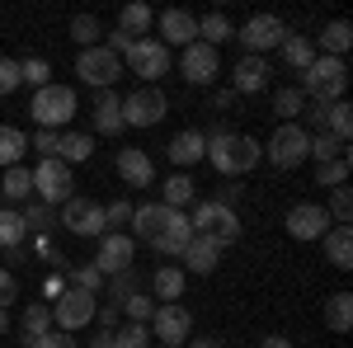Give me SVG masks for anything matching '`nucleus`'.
Here are the masks:
<instances>
[{"label": "nucleus", "instance_id": "f257e3e1", "mask_svg": "<svg viewBox=\"0 0 353 348\" xmlns=\"http://www.w3.org/2000/svg\"><path fill=\"white\" fill-rule=\"evenodd\" d=\"M203 161H212V170L226 174V179H241V174H250L254 165L264 161V146H259L254 136H245V132H212Z\"/></svg>", "mask_w": 353, "mask_h": 348}, {"label": "nucleus", "instance_id": "f03ea898", "mask_svg": "<svg viewBox=\"0 0 353 348\" xmlns=\"http://www.w3.org/2000/svg\"><path fill=\"white\" fill-rule=\"evenodd\" d=\"M301 94L311 99V104H334V99H344V90H349V66L339 61V57H321L301 71Z\"/></svg>", "mask_w": 353, "mask_h": 348}, {"label": "nucleus", "instance_id": "7ed1b4c3", "mask_svg": "<svg viewBox=\"0 0 353 348\" xmlns=\"http://www.w3.org/2000/svg\"><path fill=\"white\" fill-rule=\"evenodd\" d=\"M76 90L71 85H43V90H33V104H28V113H33V123L43 127V132H66V123L76 118Z\"/></svg>", "mask_w": 353, "mask_h": 348}, {"label": "nucleus", "instance_id": "20e7f679", "mask_svg": "<svg viewBox=\"0 0 353 348\" xmlns=\"http://www.w3.org/2000/svg\"><path fill=\"white\" fill-rule=\"evenodd\" d=\"M193 236H203V240H212L217 249H226V245L241 240V216H236V207H226V203H217V198H208V203H198L189 216Z\"/></svg>", "mask_w": 353, "mask_h": 348}, {"label": "nucleus", "instance_id": "39448f33", "mask_svg": "<svg viewBox=\"0 0 353 348\" xmlns=\"http://www.w3.org/2000/svg\"><path fill=\"white\" fill-rule=\"evenodd\" d=\"M306 151H311V132L301 127V123H278L273 127V136L264 141V161L273 165V170H297V165H306Z\"/></svg>", "mask_w": 353, "mask_h": 348}, {"label": "nucleus", "instance_id": "423d86ee", "mask_svg": "<svg viewBox=\"0 0 353 348\" xmlns=\"http://www.w3.org/2000/svg\"><path fill=\"white\" fill-rule=\"evenodd\" d=\"M94 311H99V296L76 292V287H61L57 301H52V329L76 334V329H85V325H94Z\"/></svg>", "mask_w": 353, "mask_h": 348}, {"label": "nucleus", "instance_id": "0eeeda50", "mask_svg": "<svg viewBox=\"0 0 353 348\" xmlns=\"http://www.w3.org/2000/svg\"><path fill=\"white\" fill-rule=\"evenodd\" d=\"M165 71H170V48H165L161 38H137L128 57H123V76H137V81H161Z\"/></svg>", "mask_w": 353, "mask_h": 348}, {"label": "nucleus", "instance_id": "6e6552de", "mask_svg": "<svg viewBox=\"0 0 353 348\" xmlns=\"http://www.w3.org/2000/svg\"><path fill=\"white\" fill-rule=\"evenodd\" d=\"M61 226L71 231V236H85V240H99V236H109V221H104V203L99 198H66L61 203Z\"/></svg>", "mask_w": 353, "mask_h": 348}, {"label": "nucleus", "instance_id": "1a4fd4ad", "mask_svg": "<svg viewBox=\"0 0 353 348\" xmlns=\"http://www.w3.org/2000/svg\"><path fill=\"white\" fill-rule=\"evenodd\" d=\"M33 198L48 203V207H61L66 198H76V174H71V165H61L57 156L52 161H38V170H33Z\"/></svg>", "mask_w": 353, "mask_h": 348}, {"label": "nucleus", "instance_id": "9d476101", "mask_svg": "<svg viewBox=\"0 0 353 348\" xmlns=\"http://www.w3.org/2000/svg\"><path fill=\"white\" fill-rule=\"evenodd\" d=\"M151 344H170V348H184L193 334V316L179 306V301H156V316H151Z\"/></svg>", "mask_w": 353, "mask_h": 348}, {"label": "nucleus", "instance_id": "9b49d317", "mask_svg": "<svg viewBox=\"0 0 353 348\" xmlns=\"http://www.w3.org/2000/svg\"><path fill=\"white\" fill-rule=\"evenodd\" d=\"M283 38H288V24H283L278 14H250V19L236 28V43L245 48V57H264V52H273Z\"/></svg>", "mask_w": 353, "mask_h": 348}, {"label": "nucleus", "instance_id": "f8f14e48", "mask_svg": "<svg viewBox=\"0 0 353 348\" xmlns=\"http://www.w3.org/2000/svg\"><path fill=\"white\" fill-rule=\"evenodd\" d=\"M76 76H81L85 85H94V90H113V85L123 81V57H113L104 43H99V48H85V52L76 57Z\"/></svg>", "mask_w": 353, "mask_h": 348}, {"label": "nucleus", "instance_id": "ddd939ff", "mask_svg": "<svg viewBox=\"0 0 353 348\" xmlns=\"http://www.w3.org/2000/svg\"><path fill=\"white\" fill-rule=\"evenodd\" d=\"M165 108H170L165 90H156V85H137L132 94L123 99V127H156V123L165 118Z\"/></svg>", "mask_w": 353, "mask_h": 348}, {"label": "nucleus", "instance_id": "4468645a", "mask_svg": "<svg viewBox=\"0 0 353 348\" xmlns=\"http://www.w3.org/2000/svg\"><path fill=\"white\" fill-rule=\"evenodd\" d=\"M90 264L99 268V278H113L123 268H137V240L128 231H109V236H99V249H94Z\"/></svg>", "mask_w": 353, "mask_h": 348}, {"label": "nucleus", "instance_id": "2eb2a0df", "mask_svg": "<svg viewBox=\"0 0 353 348\" xmlns=\"http://www.w3.org/2000/svg\"><path fill=\"white\" fill-rule=\"evenodd\" d=\"M283 226H288V236H292V240L306 245V240H321L334 221H330V212L321 207V203H292L288 216H283Z\"/></svg>", "mask_w": 353, "mask_h": 348}, {"label": "nucleus", "instance_id": "dca6fc26", "mask_svg": "<svg viewBox=\"0 0 353 348\" xmlns=\"http://www.w3.org/2000/svg\"><path fill=\"white\" fill-rule=\"evenodd\" d=\"M179 76H184L189 85H217L221 52H217V48H208V43H189L184 57H179Z\"/></svg>", "mask_w": 353, "mask_h": 348}, {"label": "nucleus", "instance_id": "f3484780", "mask_svg": "<svg viewBox=\"0 0 353 348\" xmlns=\"http://www.w3.org/2000/svg\"><path fill=\"white\" fill-rule=\"evenodd\" d=\"M156 28H161L165 48H189V43H198V14H189V10H165V14H156Z\"/></svg>", "mask_w": 353, "mask_h": 348}, {"label": "nucleus", "instance_id": "a211bd4d", "mask_svg": "<svg viewBox=\"0 0 353 348\" xmlns=\"http://www.w3.org/2000/svg\"><path fill=\"white\" fill-rule=\"evenodd\" d=\"M203 151H208V132H198V127H184V132L170 136V146H165V156H170V165L184 174V170H193V165L203 161Z\"/></svg>", "mask_w": 353, "mask_h": 348}, {"label": "nucleus", "instance_id": "6ab92c4d", "mask_svg": "<svg viewBox=\"0 0 353 348\" xmlns=\"http://www.w3.org/2000/svg\"><path fill=\"white\" fill-rule=\"evenodd\" d=\"M269 61L264 57H241L236 61V71H231V94L241 99V94H259V90H269Z\"/></svg>", "mask_w": 353, "mask_h": 348}, {"label": "nucleus", "instance_id": "aec40b11", "mask_svg": "<svg viewBox=\"0 0 353 348\" xmlns=\"http://www.w3.org/2000/svg\"><path fill=\"white\" fill-rule=\"evenodd\" d=\"M118 179H123L128 188H151V184H156V165H151L146 151L123 146V151H118Z\"/></svg>", "mask_w": 353, "mask_h": 348}, {"label": "nucleus", "instance_id": "412c9836", "mask_svg": "<svg viewBox=\"0 0 353 348\" xmlns=\"http://www.w3.org/2000/svg\"><path fill=\"white\" fill-rule=\"evenodd\" d=\"M217 264H221V249L212 240H203V236H193V240L184 245V254H179V268H184V273H198V278L217 273Z\"/></svg>", "mask_w": 353, "mask_h": 348}, {"label": "nucleus", "instance_id": "4be33fe9", "mask_svg": "<svg viewBox=\"0 0 353 348\" xmlns=\"http://www.w3.org/2000/svg\"><path fill=\"white\" fill-rule=\"evenodd\" d=\"M189 240H193V226H189V216H184V212H170V221H165V231H161V236L151 240V249H156V254H165V259H170V254L179 259Z\"/></svg>", "mask_w": 353, "mask_h": 348}, {"label": "nucleus", "instance_id": "5701e85b", "mask_svg": "<svg viewBox=\"0 0 353 348\" xmlns=\"http://www.w3.org/2000/svg\"><path fill=\"white\" fill-rule=\"evenodd\" d=\"M94 132L99 136L123 132V94H113V90H99L94 94Z\"/></svg>", "mask_w": 353, "mask_h": 348}, {"label": "nucleus", "instance_id": "b1692460", "mask_svg": "<svg viewBox=\"0 0 353 348\" xmlns=\"http://www.w3.org/2000/svg\"><path fill=\"white\" fill-rule=\"evenodd\" d=\"M165 221H170V207H165V203H141V207H132V221H128V226L137 231V240L151 245L165 231Z\"/></svg>", "mask_w": 353, "mask_h": 348}, {"label": "nucleus", "instance_id": "393cba45", "mask_svg": "<svg viewBox=\"0 0 353 348\" xmlns=\"http://www.w3.org/2000/svg\"><path fill=\"white\" fill-rule=\"evenodd\" d=\"M311 43H316L321 57H339V61H344V52L353 48V24L349 19H330V24L321 28V38H311Z\"/></svg>", "mask_w": 353, "mask_h": 348}, {"label": "nucleus", "instance_id": "a878e982", "mask_svg": "<svg viewBox=\"0 0 353 348\" xmlns=\"http://www.w3.org/2000/svg\"><path fill=\"white\" fill-rule=\"evenodd\" d=\"M184 287H189V273L179 264H161L151 273V296H156V301H179Z\"/></svg>", "mask_w": 353, "mask_h": 348}, {"label": "nucleus", "instance_id": "bb28decb", "mask_svg": "<svg viewBox=\"0 0 353 348\" xmlns=\"http://www.w3.org/2000/svg\"><path fill=\"white\" fill-rule=\"evenodd\" d=\"M321 240H325V259L330 264L339 268V273H349L353 268V231L349 226H330Z\"/></svg>", "mask_w": 353, "mask_h": 348}, {"label": "nucleus", "instance_id": "cd10ccee", "mask_svg": "<svg viewBox=\"0 0 353 348\" xmlns=\"http://www.w3.org/2000/svg\"><path fill=\"white\" fill-rule=\"evenodd\" d=\"M0 198H5L10 207H24L28 198H33V170H24V165L5 170V179H0Z\"/></svg>", "mask_w": 353, "mask_h": 348}, {"label": "nucleus", "instance_id": "c85d7f7f", "mask_svg": "<svg viewBox=\"0 0 353 348\" xmlns=\"http://www.w3.org/2000/svg\"><path fill=\"white\" fill-rule=\"evenodd\" d=\"M94 156V136L90 132H61L57 136V161L61 165H81Z\"/></svg>", "mask_w": 353, "mask_h": 348}, {"label": "nucleus", "instance_id": "c756f323", "mask_svg": "<svg viewBox=\"0 0 353 348\" xmlns=\"http://www.w3.org/2000/svg\"><path fill=\"white\" fill-rule=\"evenodd\" d=\"M151 24H156V10L141 5V0H132V5L118 10V28H123L128 38H146V28H151Z\"/></svg>", "mask_w": 353, "mask_h": 348}, {"label": "nucleus", "instance_id": "7c9ffc66", "mask_svg": "<svg viewBox=\"0 0 353 348\" xmlns=\"http://www.w3.org/2000/svg\"><path fill=\"white\" fill-rule=\"evenodd\" d=\"M48 329H52V306H48V301H28V306H24V320H19V334H24V344L43 339Z\"/></svg>", "mask_w": 353, "mask_h": 348}, {"label": "nucleus", "instance_id": "2f4dec72", "mask_svg": "<svg viewBox=\"0 0 353 348\" xmlns=\"http://www.w3.org/2000/svg\"><path fill=\"white\" fill-rule=\"evenodd\" d=\"M193 198H198V188H193L189 174H170V179L161 184V203L170 207V212H184Z\"/></svg>", "mask_w": 353, "mask_h": 348}, {"label": "nucleus", "instance_id": "473e14b6", "mask_svg": "<svg viewBox=\"0 0 353 348\" xmlns=\"http://www.w3.org/2000/svg\"><path fill=\"white\" fill-rule=\"evenodd\" d=\"M231 38H236V24H231L221 10H212V14H203V19H198V43L221 48V43H231Z\"/></svg>", "mask_w": 353, "mask_h": 348}, {"label": "nucleus", "instance_id": "72a5a7b5", "mask_svg": "<svg viewBox=\"0 0 353 348\" xmlns=\"http://www.w3.org/2000/svg\"><path fill=\"white\" fill-rule=\"evenodd\" d=\"M24 151H28V136L10 123H0V170H14L24 165Z\"/></svg>", "mask_w": 353, "mask_h": 348}, {"label": "nucleus", "instance_id": "f704fd0d", "mask_svg": "<svg viewBox=\"0 0 353 348\" xmlns=\"http://www.w3.org/2000/svg\"><path fill=\"white\" fill-rule=\"evenodd\" d=\"M278 52H283V61H288L292 71H306V66L316 61V43H311V38H301V33H288V38L278 43Z\"/></svg>", "mask_w": 353, "mask_h": 348}, {"label": "nucleus", "instance_id": "c9c22d12", "mask_svg": "<svg viewBox=\"0 0 353 348\" xmlns=\"http://www.w3.org/2000/svg\"><path fill=\"white\" fill-rule=\"evenodd\" d=\"M325 325L334 334H349L353 325V292H330L325 296Z\"/></svg>", "mask_w": 353, "mask_h": 348}, {"label": "nucleus", "instance_id": "e433bc0d", "mask_svg": "<svg viewBox=\"0 0 353 348\" xmlns=\"http://www.w3.org/2000/svg\"><path fill=\"white\" fill-rule=\"evenodd\" d=\"M325 132L339 141V146H349V132H353V104L349 99H334L325 113Z\"/></svg>", "mask_w": 353, "mask_h": 348}, {"label": "nucleus", "instance_id": "4c0bfd02", "mask_svg": "<svg viewBox=\"0 0 353 348\" xmlns=\"http://www.w3.org/2000/svg\"><path fill=\"white\" fill-rule=\"evenodd\" d=\"M273 113H278L283 123H297L301 113H306V94H301L297 85H283V90H273Z\"/></svg>", "mask_w": 353, "mask_h": 348}, {"label": "nucleus", "instance_id": "58836bf2", "mask_svg": "<svg viewBox=\"0 0 353 348\" xmlns=\"http://www.w3.org/2000/svg\"><path fill=\"white\" fill-rule=\"evenodd\" d=\"M104 292H109V306H123L128 296H137V292H141V278H137V268H123V273L104 278Z\"/></svg>", "mask_w": 353, "mask_h": 348}, {"label": "nucleus", "instance_id": "ea45409f", "mask_svg": "<svg viewBox=\"0 0 353 348\" xmlns=\"http://www.w3.org/2000/svg\"><path fill=\"white\" fill-rule=\"evenodd\" d=\"M28 231H24V216L19 207H0V249H14V245H24Z\"/></svg>", "mask_w": 353, "mask_h": 348}, {"label": "nucleus", "instance_id": "a19ab883", "mask_svg": "<svg viewBox=\"0 0 353 348\" xmlns=\"http://www.w3.org/2000/svg\"><path fill=\"white\" fill-rule=\"evenodd\" d=\"M71 38L85 48H99V38H104V24H99V14H71Z\"/></svg>", "mask_w": 353, "mask_h": 348}, {"label": "nucleus", "instance_id": "79ce46f5", "mask_svg": "<svg viewBox=\"0 0 353 348\" xmlns=\"http://www.w3.org/2000/svg\"><path fill=\"white\" fill-rule=\"evenodd\" d=\"M19 216H24V231H52L57 226V207L38 203V198H28L24 207H19Z\"/></svg>", "mask_w": 353, "mask_h": 348}, {"label": "nucleus", "instance_id": "37998d69", "mask_svg": "<svg viewBox=\"0 0 353 348\" xmlns=\"http://www.w3.org/2000/svg\"><path fill=\"white\" fill-rule=\"evenodd\" d=\"M66 287H76V292L99 296L104 278H99V268H94V264H71V268H66Z\"/></svg>", "mask_w": 353, "mask_h": 348}, {"label": "nucleus", "instance_id": "c03bdc74", "mask_svg": "<svg viewBox=\"0 0 353 348\" xmlns=\"http://www.w3.org/2000/svg\"><path fill=\"white\" fill-rule=\"evenodd\" d=\"M349 170H353V161H349V151H344V156H334V161L316 165V184L321 188H339L344 179H349Z\"/></svg>", "mask_w": 353, "mask_h": 348}, {"label": "nucleus", "instance_id": "a18cd8bd", "mask_svg": "<svg viewBox=\"0 0 353 348\" xmlns=\"http://www.w3.org/2000/svg\"><path fill=\"white\" fill-rule=\"evenodd\" d=\"M118 316H128V325H151V316H156V296H146V292L128 296V301L118 306Z\"/></svg>", "mask_w": 353, "mask_h": 348}, {"label": "nucleus", "instance_id": "49530a36", "mask_svg": "<svg viewBox=\"0 0 353 348\" xmlns=\"http://www.w3.org/2000/svg\"><path fill=\"white\" fill-rule=\"evenodd\" d=\"M19 76H24V85L43 90V85H52V66H48L43 57H24V61H19Z\"/></svg>", "mask_w": 353, "mask_h": 348}, {"label": "nucleus", "instance_id": "de8ad7c7", "mask_svg": "<svg viewBox=\"0 0 353 348\" xmlns=\"http://www.w3.org/2000/svg\"><path fill=\"white\" fill-rule=\"evenodd\" d=\"M334 156H344V146H339V141H334L330 132H316V136H311V151H306V161L325 165V161H334Z\"/></svg>", "mask_w": 353, "mask_h": 348}, {"label": "nucleus", "instance_id": "09e8293b", "mask_svg": "<svg viewBox=\"0 0 353 348\" xmlns=\"http://www.w3.org/2000/svg\"><path fill=\"white\" fill-rule=\"evenodd\" d=\"M113 348H151V329L146 325H123V329H113Z\"/></svg>", "mask_w": 353, "mask_h": 348}, {"label": "nucleus", "instance_id": "8fccbe9b", "mask_svg": "<svg viewBox=\"0 0 353 348\" xmlns=\"http://www.w3.org/2000/svg\"><path fill=\"white\" fill-rule=\"evenodd\" d=\"M325 212H330V221H334V226H349V216H353V193H349L344 184L334 188V198H330Z\"/></svg>", "mask_w": 353, "mask_h": 348}, {"label": "nucleus", "instance_id": "3c124183", "mask_svg": "<svg viewBox=\"0 0 353 348\" xmlns=\"http://www.w3.org/2000/svg\"><path fill=\"white\" fill-rule=\"evenodd\" d=\"M104 221H109V231H123V226L132 221V203H128V198H113V203H104Z\"/></svg>", "mask_w": 353, "mask_h": 348}, {"label": "nucleus", "instance_id": "603ef678", "mask_svg": "<svg viewBox=\"0 0 353 348\" xmlns=\"http://www.w3.org/2000/svg\"><path fill=\"white\" fill-rule=\"evenodd\" d=\"M24 85V76H19V61L14 57H0V94H14Z\"/></svg>", "mask_w": 353, "mask_h": 348}, {"label": "nucleus", "instance_id": "864d4df0", "mask_svg": "<svg viewBox=\"0 0 353 348\" xmlns=\"http://www.w3.org/2000/svg\"><path fill=\"white\" fill-rule=\"evenodd\" d=\"M14 301H19V278H14L10 268L0 264V311H10Z\"/></svg>", "mask_w": 353, "mask_h": 348}, {"label": "nucleus", "instance_id": "5fc2aeb1", "mask_svg": "<svg viewBox=\"0 0 353 348\" xmlns=\"http://www.w3.org/2000/svg\"><path fill=\"white\" fill-rule=\"evenodd\" d=\"M28 348H81V344H76V334H61V329H48L43 339H33Z\"/></svg>", "mask_w": 353, "mask_h": 348}, {"label": "nucleus", "instance_id": "6e6d98bb", "mask_svg": "<svg viewBox=\"0 0 353 348\" xmlns=\"http://www.w3.org/2000/svg\"><path fill=\"white\" fill-rule=\"evenodd\" d=\"M57 136H61V132H43V127H38V132H33V141H28V146H33V151H38V156H43V161H52V156H57Z\"/></svg>", "mask_w": 353, "mask_h": 348}, {"label": "nucleus", "instance_id": "4d7b16f0", "mask_svg": "<svg viewBox=\"0 0 353 348\" xmlns=\"http://www.w3.org/2000/svg\"><path fill=\"white\" fill-rule=\"evenodd\" d=\"M325 113H330V104H311L306 108V123H311L316 132H325Z\"/></svg>", "mask_w": 353, "mask_h": 348}, {"label": "nucleus", "instance_id": "13d9d810", "mask_svg": "<svg viewBox=\"0 0 353 348\" xmlns=\"http://www.w3.org/2000/svg\"><path fill=\"white\" fill-rule=\"evenodd\" d=\"M94 320H99V329H118V306H99Z\"/></svg>", "mask_w": 353, "mask_h": 348}, {"label": "nucleus", "instance_id": "bf43d9fd", "mask_svg": "<svg viewBox=\"0 0 353 348\" xmlns=\"http://www.w3.org/2000/svg\"><path fill=\"white\" fill-rule=\"evenodd\" d=\"M259 348H292V339H288V334H264Z\"/></svg>", "mask_w": 353, "mask_h": 348}, {"label": "nucleus", "instance_id": "052dcab7", "mask_svg": "<svg viewBox=\"0 0 353 348\" xmlns=\"http://www.w3.org/2000/svg\"><path fill=\"white\" fill-rule=\"evenodd\" d=\"M90 348H113V329H99V334L90 339Z\"/></svg>", "mask_w": 353, "mask_h": 348}, {"label": "nucleus", "instance_id": "680f3d73", "mask_svg": "<svg viewBox=\"0 0 353 348\" xmlns=\"http://www.w3.org/2000/svg\"><path fill=\"white\" fill-rule=\"evenodd\" d=\"M5 254V264H24V245H14V249H0Z\"/></svg>", "mask_w": 353, "mask_h": 348}, {"label": "nucleus", "instance_id": "e2e57ef3", "mask_svg": "<svg viewBox=\"0 0 353 348\" xmlns=\"http://www.w3.org/2000/svg\"><path fill=\"white\" fill-rule=\"evenodd\" d=\"M184 348H221V339H212V334H208V339H189Z\"/></svg>", "mask_w": 353, "mask_h": 348}, {"label": "nucleus", "instance_id": "0e129e2a", "mask_svg": "<svg viewBox=\"0 0 353 348\" xmlns=\"http://www.w3.org/2000/svg\"><path fill=\"white\" fill-rule=\"evenodd\" d=\"M0 334H10V311H0Z\"/></svg>", "mask_w": 353, "mask_h": 348}, {"label": "nucleus", "instance_id": "69168bd1", "mask_svg": "<svg viewBox=\"0 0 353 348\" xmlns=\"http://www.w3.org/2000/svg\"><path fill=\"white\" fill-rule=\"evenodd\" d=\"M151 348H170V344H151Z\"/></svg>", "mask_w": 353, "mask_h": 348}]
</instances>
